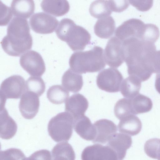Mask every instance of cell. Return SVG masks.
Returning a JSON list of instances; mask_svg holds the SVG:
<instances>
[{
  "instance_id": "cell-1",
  "label": "cell",
  "mask_w": 160,
  "mask_h": 160,
  "mask_svg": "<svg viewBox=\"0 0 160 160\" xmlns=\"http://www.w3.org/2000/svg\"><path fill=\"white\" fill-rule=\"evenodd\" d=\"M156 51L154 43L140 39L131 38L122 41V54L128 74L142 78L153 72L152 62Z\"/></svg>"
},
{
  "instance_id": "cell-2",
  "label": "cell",
  "mask_w": 160,
  "mask_h": 160,
  "mask_svg": "<svg viewBox=\"0 0 160 160\" xmlns=\"http://www.w3.org/2000/svg\"><path fill=\"white\" fill-rule=\"evenodd\" d=\"M1 44L4 51L12 56H19L30 49L32 39L27 20L14 17L8 26L7 34Z\"/></svg>"
},
{
  "instance_id": "cell-3",
  "label": "cell",
  "mask_w": 160,
  "mask_h": 160,
  "mask_svg": "<svg viewBox=\"0 0 160 160\" xmlns=\"http://www.w3.org/2000/svg\"><path fill=\"white\" fill-rule=\"evenodd\" d=\"M103 52V49L98 46L88 51L74 52L69 58L70 68L79 74L100 71L106 66Z\"/></svg>"
},
{
  "instance_id": "cell-4",
  "label": "cell",
  "mask_w": 160,
  "mask_h": 160,
  "mask_svg": "<svg viewBox=\"0 0 160 160\" xmlns=\"http://www.w3.org/2000/svg\"><path fill=\"white\" fill-rule=\"evenodd\" d=\"M55 32L58 38L66 42L73 51L82 50L91 43V36L88 32L68 18L60 21Z\"/></svg>"
},
{
  "instance_id": "cell-5",
  "label": "cell",
  "mask_w": 160,
  "mask_h": 160,
  "mask_svg": "<svg viewBox=\"0 0 160 160\" xmlns=\"http://www.w3.org/2000/svg\"><path fill=\"white\" fill-rule=\"evenodd\" d=\"M74 118L67 112L59 113L49 121L48 131L52 139L56 142H67L73 132Z\"/></svg>"
},
{
  "instance_id": "cell-6",
  "label": "cell",
  "mask_w": 160,
  "mask_h": 160,
  "mask_svg": "<svg viewBox=\"0 0 160 160\" xmlns=\"http://www.w3.org/2000/svg\"><path fill=\"white\" fill-rule=\"evenodd\" d=\"M26 89L25 81L21 76L14 75L6 78L0 86L1 106H5L7 99L19 98Z\"/></svg>"
},
{
  "instance_id": "cell-7",
  "label": "cell",
  "mask_w": 160,
  "mask_h": 160,
  "mask_svg": "<svg viewBox=\"0 0 160 160\" xmlns=\"http://www.w3.org/2000/svg\"><path fill=\"white\" fill-rule=\"evenodd\" d=\"M123 77L117 69L108 68L100 72L96 78L97 85L102 90L111 93L120 90Z\"/></svg>"
},
{
  "instance_id": "cell-8",
  "label": "cell",
  "mask_w": 160,
  "mask_h": 160,
  "mask_svg": "<svg viewBox=\"0 0 160 160\" xmlns=\"http://www.w3.org/2000/svg\"><path fill=\"white\" fill-rule=\"evenodd\" d=\"M146 24L141 20L131 18L124 21L115 30V35L122 42L131 38L143 40Z\"/></svg>"
},
{
  "instance_id": "cell-9",
  "label": "cell",
  "mask_w": 160,
  "mask_h": 160,
  "mask_svg": "<svg viewBox=\"0 0 160 160\" xmlns=\"http://www.w3.org/2000/svg\"><path fill=\"white\" fill-rule=\"evenodd\" d=\"M19 62L21 67L31 76L40 77L45 71L44 60L36 51L30 50L24 53L21 56Z\"/></svg>"
},
{
  "instance_id": "cell-10",
  "label": "cell",
  "mask_w": 160,
  "mask_h": 160,
  "mask_svg": "<svg viewBox=\"0 0 160 160\" xmlns=\"http://www.w3.org/2000/svg\"><path fill=\"white\" fill-rule=\"evenodd\" d=\"M29 22L31 29L34 32L47 34L54 32L58 21L55 17L41 12L34 14L29 19Z\"/></svg>"
},
{
  "instance_id": "cell-11",
  "label": "cell",
  "mask_w": 160,
  "mask_h": 160,
  "mask_svg": "<svg viewBox=\"0 0 160 160\" xmlns=\"http://www.w3.org/2000/svg\"><path fill=\"white\" fill-rule=\"evenodd\" d=\"M122 42L115 36L108 42L104 51L106 63L109 66L117 68L124 61L122 52Z\"/></svg>"
},
{
  "instance_id": "cell-12",
  "label": "cell",
  "mask_w": 160,
  "mask_h": 160,
  "mask_svg": "<svg viewBox=\"0 0 160 160\" xmlns=\"http://www.w3.org/2000/svg\"><path fill=\"white\" fill-rule=\"evenodd\" d=\"M82 160H118L115 152L108 145L95 144L88 146L82 151Z\"/></svg>"
},
{
  "instance_id": "cell-13",
  "label": "cell",
  "mask_w": 160,
  "mask_h": 160,
  "mask_svg": "<svg viewBox=\"0 0 160 160\" xmlns=\"http://www.w3.org/2000/svg\"><path fill=\"white\" fill-rule=\"evenodd\" d=\"M39 105L38 96L32 92L27 91L22 96L18 107L24 118L31 119L33 118L38 112Z\"/></svg>"
},
{
  "instance_id": "cell-14",
  "label": "cell",
  "mask_w": 160,
  "mask_h": 160,
  "mask_svg": "<svg viewBox=\"0 0 160 160\" xmlns=\"http://www.w3.org/2000/svg\"><path fill=\"white\" fill-rule=\"evenodd\" d=\"M93 125L96 129V136L93 143L104 144L108 141L117 131L116 125L112 121L101 119L95 122Z\"/></svg>"
},
{
  "instance_id": "cell-15",
  "label": "cell",
  "mask_w": 160,
  "mask_h": 160,
  "mask_svg": "<svg viewBox=\"0 0 160 160\" xmlns=\"http://www.w3.org/2000/svg\"><path fill=\"white\" fill-rule=\"evenodd\" d=\"M131 137L122 133H116L108 142L107 145L116 153L118 160H123L125 157L127 149L131 146Z\"/></svg>"
},
{
  "instance_id": "cell-16",
  "label": "cell",
  "mask_w": 160,
  "mask_h": 160,
  "mask_svg": "<svg viewBox=\"0 0 160 160\" xmlns=\"http://www.w3.org/2000/svg\"><path fill=\"white\" fill-rule=\"evenodd\" d=\"M88 107V102L82 94L75 93L71 96L65 103V110L75 118L84 115Z\"/></svg>"
},
{
  "instance_id": "cell-17",
  "label": "cell",
  "mask_w": 160,
  "mask_h": 160,
  "mask_svg": "<svg viewBox=\"0 0 160 160\" xmlns=\"http://www.w3.org/2000/svg\"><path fill=\"white\" fill-rule=\"evenodd\" d=\"M75 131L82 138L92 141L96 136V129L89 118L84 115L74 118Z\"/></svg>"
},
{
  "instance_id": "cell-18",
  "label": "cell",
  "mask_w": 160,
  "mask_h": 160,
  "mask_svg": "<svg viewBox=\"0 0 160 160\" xmlns=\"http://www.w3.org/2000/svg\"><path fill=\"white\" fill-rule=\"evenodd\" d=\"M17 125L8 114L4 106L1 107L0 114V137L3 139H9L16 134Z\"/></svg>"
},
{
  "instance_id": "cell-19",
  "label": "cell",
  "mask_w": 160,
  "mask_h": 160,
  "mask_svg": "<svg viewBox=\"0 0 160 160\" xmlns=\"http://www.w3.org/2000/svg\"><path fill=\"white\" fill-rule=\"evenodd\" d=\"M118 128L120 132L133 136L140 132L142 123L138 117L132 114L120 120Z\"/></svg>"
},
{
  "instance_id": "cell-20",
  "label": "cell",
  "mask_w": 160,
  "mask_h": 160,
  "mask_svg": "<svg viewBox=\"0 0 160 160\" xmlns=\"http://www.w3.org/2000/svg\"><path fill=\"white\" fill-rule=\"evenodd\" d=\"M94 32L98 37L103 39L110 38L115 29V22L113 18L110 16L98 19L94 26Z\"/></svg>"
},
{
  "instance_id": "cell-21",
  "label": "cell",
  "mask_w": 160,
  "mask_h": 160,
  "mask_svg": "<svg viewBox=\"0 0 160 160\" xmlns=\"http://www.w3.org/2000/svg\"><path fill=\"white\" fill-rule=\"evenodd\" d=\"M62 84L69 91L78 92L81 90L83 85L82 76L69 68L62 77Z\"/></svg>"
},
{
  "instance_id": "cell-22",
  "label": "cell",
  "mask_w": 160,
  "mask_h": 160,
  "mask_svg": "<svg viewBox=\"0 0 160 160\" xmlns=\"http://www.w3.org/2000/svg\"><path fill=\"white\" fill-rule=\"evenodd\" d=\"M41 7L43 11L56 17L64 15L70 9L69 4L67 0H42Z\"/></svg>"
},
{
  "instance_id": "cell-23",
  "label": "cell",
  "mask_w": 160,
  "mask_h": 160,
  "mask_svg": "<svg viewBox=\"0 0 160 160\" xmlns=\"http://www.w3.org/2000/svg\"><path fill=\"white\" fill-rule=\"evenodd\" d=\"M12 13L16 17L28 18L33 13L35 4L33 0H13L11 4Z\"/></svg>"
},
{
  "instance_id": "cell-24",
  "label": "cell",
  "mask_w": 160,
  "mask_h": 160,
  "mask_svg": "<svg viewBox=\"0 0 160 160\" xmlns=\"http://www.w3.org/2000/svg\"><path fill=\"white\" fill-rule=\"evenodd\" d=\"M52 160H75V155L71 145L67 142L57 144L51 151Z\"/></svg>"
},
{
  "instance_id": "cell-25",
  "label": "cell",
  "mask_w": 160,
  "mask_h": 160,
  "mask_svg": "<svg viewBox=\"0 0 160 160\" xmlns=\"http://www.w3.org/2000/svg\"><path fill=\"white\" fill-rule=\"evenodd\" d=\"M141 82L133 76H129L123 80L120 91L123 97L132 98L139 93Z\"/></svg>"
},
{
  "instance_id": "cell-26",
  "label": "cell",
  "mask_w": 160,
  "mask_h": 160,
  "mask_svg": "<svg viewBox=\"0 0 160 160\" xmlns=\"http://www.w3.org/2000/svg\"><path fill=\"white\" fill-rule=\"evenodd\" d=\"M133 114H138L149 112L152 107V102L148 97L138 93L131 98Z\"/></svg>"
},
{
  "instance_id": "cell-27",
  "label": "cell",
  "mask_w": 160,
  "mask_h": 160,
  "mask_svg": "<svg viewBox=\"0 0 160 160\" xmlns=\"http://www.w3.org/2000/svg\"><path fill=\"white\" fill-rule=\"evenodd\" d=\"M47 96L52 103L60 104L67 100L69 96V92L60 85H54L48 89Z\"/></svg>"
},
{
  "instance_id": "cell-28",
  "label": "cell",
  "mask_w": 160,
  "mask_h": 160,
  "mask_svg": "<svg viewBox=\"0 0 160 160\" xmlns=\"http://www.w3.org/2000/svg\"><path fill=\"white\" fill-rule=\"evenodd\" d=\"M89 12L92 16L100 19L110 16L112 12L110 7L109 0H96L91 4Z\"/></svg>"
},
{
  "instance_id": "cell-29",
  "label": "cell",
  "mask_w": 160,
  "mask_h": 160,
  "mask_svg": "<svg viewBox=\"0 0 160 160\" xmlns=\"http://www.w3.org/2000/svg\"><path fill=\"white\" fill-rule=\"evenodd\" d=\"M116 117L121 120L130 114H133L131 99L123 98L119 99L116 103L114 109Z\"/></svg>"
},
{
  "instance_id": "cell-30",
  "label": "cell",
  "mask_w": 160,
  "mask_h": 160,
  "mask_svg": "<svg viewBox=\"0 0 160 160\" xmlns=\"http://www.w3.org/2000/svg\"><path fill=\"white\" fill-rule=\"evenodd\" d=\"M45 88V82L40 77H30L26 81L27 91L32 92L38 97L40 96L44 93Z\"/></svg>"
},
{
  "instance_id": "cell-31",
  "label": "cell",
  "mask_w": 160,
  "mask_h": 160,
  "mask_svg": "<svg viewBox=\"0 0 160 160\" xmlns=\"http://www.w3.org/2000/svg\"><path fill=\"white\" fill-rule=\"evenodd\" d=\"M144 150L148 157L160 160V139L153 138L147 140L144 145Z\"/></svg>"
},
{
  "instance_id": "cell-32",
  "label": "cell",
  "mask_w": 160,
  "mask_h": 160,
  "mask_svg": "<svg viewBox=\"0 0 160 160\" xmlns=\"http://www.w3.org/2000/svg\"><path fill=\"white\" fill-rule=\"evenodd\" d=\"M25 157L23 152L17 148H11L0 152V160H22Z\"/></svg>"
},
{
  "instance_id": "cell-33",
  "label": "cell",
  "mask_w": 160,
  "mask_h": 160,
  "mask_svg": "<svg viewBox=\"0 0 160 160\" xmlns=\"http://www.w3.org/2000/svg\"><path fill=\"white\" fill-rule=\"evenodd\" d=\"M1 17V26H5L8 24L12 16V12L10 7L1 2H0Z\"/></svg>"
},
{
  "instance_id": "cell-34",
  "label": "cell",
  "mask_w": 160,
  "mask_h": 160,
  "mask_svg": "<svg viewBox=\"0 0 160 160\" xmlns=\"http://www.w3.org/2000/svg\"><path fill=\"white\" fill-rule=\"evenodd\" d=\"M50 152L46 149L37 151L28 157H25L22 160H52Z\"/></svg>"
},
{
  "instance_id": "cell-35",
  "label": "cell",
  "mask_w": 160,
  "mask_h": 160,
  "mask_svg": "<svg viewBox=\"0 0 160 160\" xmlns=\"http://www.w3.org/2000/svg\"><path fill=\"white\" fill-rule=\"evenodd\" d=\"M110 9L112 12H121L128 8L129 5V1L109 0Z\"/></svg>"
},
{
  "instance_id": "cell-36",
  "label": "cell",
  "mask_w": 160,
  "mask_h": 160,
  "mask_svg": "<svg viewBox=\"0 0 160 160\" xmlns=\"http://www.w3.org/2000/svg\"><path fill=\"white\" fill-rule=\"evenodd\" d=\"M129 3L138 10L141 11H146L150 9L152 6L153 1L129 0Z\"/></svg>"
},
{
  "instance_id": "cell-37",
  "label": "cell",
  "mask_w": 160,
  "mask_h": 160,
  "mask_svg": "<svg viewBox=\"0 0 160 160\" xmlns=\"http://www.w3.org/2000/svg\"><path fill=\"white\" fill-rule=\"evenodd\" d=\"M152 67L153 73H160V50L155 52L152 61Z\"/></svg>"
},
{
  "instance_id": "cell-38",
  "label": "cell",
  "mask_w": 160,
  "mask_h": 160,
  "mask_svg": "<svg viewBox=\"0 0 160 160\" xmlns=\"http://www.w3.org/2000/svg\"><path fill=\"white\" fill-rule=\"evenodd\" d=\"M155 86L157 91L160 94V73L156 74Z\"/></svg>"
}]
</instances>
